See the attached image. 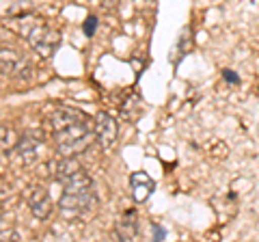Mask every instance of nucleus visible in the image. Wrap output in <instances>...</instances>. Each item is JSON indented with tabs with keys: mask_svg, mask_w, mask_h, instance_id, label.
Wrapping results in <instances>:
<instances>
[{
	"mask_svg": "<svg viewBox=\"0 0 259 242\" xmlns=\"http://www.w3.org/2000/svg\"><path fill=\"white\" fill-rule=\"evenodd\" d=\"M153 188H156V184H153V180L147 173L136 171L130 175V192H132L134 201H139V204H143V201H147L151 197Z\"/></svg>",
	"mask_w": 259,
	"mask_h": 242,
	"instance_id": "obj_7",
	"label": "nucleus"
},
{
	"mask_svg": "<svg viewBox=\"0 0 259 242\" xmlns=\"http://www.w3.org/2000/svg\"><path fill=\"white\" fill-rule=\"evenodd\" d=\"M153 229H156V238H164V231H162L160 227H153Z\"/></svg>",
	"mask_w": 259,
	"mask_h": 242,
	"instance_id": "obj_15",
	"label": "nucleus"
},
{
	"mask_svg": "<svg viewBox=\"0 0 259 242\" xmlns=\"http://www.w3.org/2000/svg\"><path fill=\"white\" fill-rule=\"evenodd\" d=\"M0 219H3V208H0Z\"/></svg>",
	"mask_w": 259,
	"mask_h": 242,
	"instance_id": "obj_16",
	"label": "nucleus"
},
{
	"mask_svg": "<svg viewBox=\"0 0 259 242\" xmlns=\"http://www.w3.org/2000/svg\"><path fill=\"white\" fill-rule=\"evenodd\" d=\"M95 26H97V18H95V15H89L87 22H84V33L91 37V35H93V30H95Z\"/></svg>",
	"mask_w": 259,
	"mask_h": 242,
	"instance_id": "obj_13",
	"label": "nucleus"
},
{
	"mask_svg": "<svg viewBox=\"0 0 259 242\" xmlns=\"http://www.w3.org/2000/svg\"><path fill=\"white\" fill-rule=\"evenodd\" d=\"M50 167H52L54 180L61 184L63 190H91L93 188L91 175L71 156H63L59 160H54Z\"/></svg>",
	"mask_w": 259,
	"mask_h": 242,
	"instance_id": "obj_2",
	"label": "nucleus"
},
{
	"mask_svg": "<svg viewBox=\"0 0 259 242\" xmlns=\"http://www.w3.org/2000/svg\"><path fill=\"white\" fill-rule=\"evenodd\" d=\"M223 76H225L227 83H231V85H238V83H240L238 74H233V71H229V69H225V71H223Z\"/></svg>",
	"mask_w": 259,
	"mask_h": 242,
	"instance_id": "obj_14",
	"label": "nucleus"
},
{
	"mask_svg": "<svg viewBox=\"0 0 259 242\" xmlns=\"http://www.w3.org/2000/svg\"><path fill=\"white\" fill-rule=\"evenodd\" d=\"M39 147H41V139H37V136H32V134H24V136H20L18 145H15V154H18V158L24 165H32L39 156L37 154Z\"/></svg>",
	"mask_w": 259,
	"mask_h": 242,
	"instance_id": "obj_9",
	"label": "nucleus"
},
{
	"mask_svg": "<svg viewBox=\"0 0 259 242\" xmlns=\"http://www.w3.org/2000/svg\"><path fill=\"white\" fill-rule=\"evenodd\" d=\"M28 71V63L24 61L20 52L11 50V48H3L0 50V74L9 78H24Z\"/></svg>",
	"mask_w": 259,
	"mask_h": 242,
	"instance_id": "obj_5",
	"label": "nucleus"
},
{
	"mask_svg": "<svg viewBox=\"0 0 259 242\" xmlns=\"http://www.w3.org/2000/svg\"><path fill=\"white\" fill-rule=\"evenodd\" d=\"M20 35L41 56H52L61 44V35L54 28L48 26L46 22L35 20L32 15L20 18Z\"/></svg>",
	"mask_w": 259,
	"mask_h": 242,
	"instance_id": "obj_1",
	"label": "nucleus"
},
{
	"mask_svg": "<svg viewBox=\"0 0 259 242\" xmlns=\"http://www.w3.org/2000/svg\"><path fill=\"white\" fill-rule=\"evenodd\" d=\"M18 136L11 128H0V149L7 151V149H15V145H18Z\"/></svg>",
	"mask_w": 259,
	"mask_h": 242,
	"instance_id": "obj_12",
	"label": "nucleus"
},
{
	"mask_svg": "<svg viewBox=\"0 0 259 242\" xmlns=\"http://www.w3.org/2000/svg\"><path fill=\"white\" fill-rule=\"evenodd\" d=\"M32 13L30 0H0V18L9 20H20L24 15Z\"/></svg>",
	"mask_w": 259,
	"mask_h": 242,
	"instance_id": "obj_10",
	"label": "nucleus"
},
{
	"mask_svg": "<svg viewBox=\"0 0 259 242\" xmlns=\"http://www.w3.org/2000/svg\"><path fill=\"white\" fill-rule=\"evenodd\" d=\"M59 206H61L63 212L82 214V212H89V210H93L97 206V197H95L93 188L91 190H63Z\"/></svg>",
	"mask_w": 259,
	"mask_h": 242,
	"instance_id": "obj_3",
	"label": "nucleus"
},
{
	"mask_svg": "<svg viewBox=\"0 0 259 242\" xmlns=\"http://www.w3.org/2000/svg\"><path fill=\"white\" fill-rule=\"evenodd\" d=\"M93 130H95V141L100 143L102 149H112L117 143V121L110 112H97V117L93 119Z\"/></svg>",
	"mask_w": 259,
	"mask_h": 242,
	"instance_id": "obj_4",
	"label": "nucleus"
},
{
	"mask_svg": "<svg viewBox=\"0 0 259 242\" xmlns=\"http://www.w3.org/2000/svg\"><path fill=\"white\" fill-rule=\"evenodd\" d=\"M115 233L119 240H132L139 233V223H136V214L134 212H125L115 225Z\"/></svg>",
	"mask_w": 259,
	"mask_h": 242,
	"instance_id": "obj_11",
	"label": "nucleus"
},
{
	"mask_svg": "<svg viewBox=\"0 0 259 242\" xmlns=\"http://www.w3.org/2000/svg\"><path fill=\"white\" fill-rule=\"evenodd\" d=\"M82 119H87L84 112H80L76 108H69V106H59V108H54L52 117H50L52 132L63 130V128H67L71 124H78V121H82Z\"/></svg>",
	"mask_w": 259,
	"mask_h": 242,
	"instance_id": "obj_8",
	"label": "nucleus"
},
{
	"mask_svg": "<svg viewBox=\"0 0 259 242\" xmlns=\"http://www.w3.org/2000/svg\"><path fill=\"white\" fill-rule=\"evenodd\" d=\"M28 208H30V212L35 219L39 221H46L48 216H50L52 212V199H50V192L44 190V188H39L35 186L30 192V197H28Z\"/></svg>",
	"mask_w": 259,
	"mask_h": 242,
	"instance_id": "obj_6",
	"label": "nucleus"
}]
</instances>
